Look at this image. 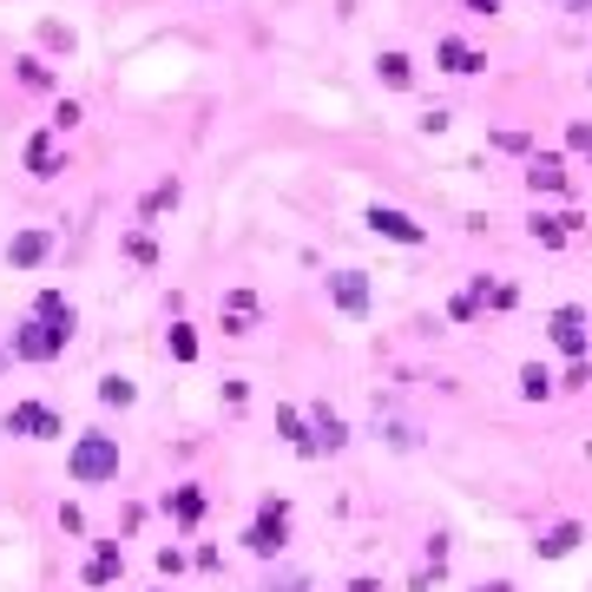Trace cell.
I'll list each match as a JSON object with an SVG mask.
<instances>
[{"label": "cell", "mask_w": 592, "mask_h": 592, "mask_svg": "<svg viewBox=\"0 0 592 592\" xmlns=\"http://www.w3.org/2000/svg\"><path fill=\"white\" fill-rule=\"evenodd\" d=\"M47 250H53V237H47V230H20V237H13V250H7V257H13V264H20V270H27V264H40V257H47Z\"/></svg>", "instance_id": "10"}, {"label": "cell", "mask_w": 592, "mask_h": 592, "mask_svg": "<svg viewBox=\"0 0 592 592\" xmlns=\"http://www.w3.org/2000/svg\"><path fill=\"white\" fill-rule=\"evenodd\" d=\"M284 540H290V507H284V501H264V514H257V526L244 533V546L270 560V553H284Z\"/></svg>", "instance_id": "4"}, {"label": "cell", "mask_w": 592, "mask_h": 592, "mask_svg": "<svg viewBox=\"0 0 592 592\" xmlns=\"http://www.w3.org/2000/svg\"><path fill=\"white\" fill-rule=\"evenodd\" d=\"M573 230H580V218H573V211H566V218H533V237H540V244H566Z\"/></svg>", "instance_id": "16"}, {"label": "cell", "mask_w": 592, "mask_h": 592, "mask_svg": "<svg viewBox=\"0 0 592 592\" xmlns=\"http://www.w3.org/2000/svg\"><path fill=\"white\" fill-rule=\"evenodd\" d=\"M112 573H119V546H112V540H99V553H92V566H86V580H92V586H106Z\"/></svg>", "instance_id": "15"}, {"label": "cell", "mask_w": 592, "mask_h": 592, "mask_svg": "<svg viewBox=\"0 0 592 592\" xmlns=\"http://www.w3.org/2000/svg\"><path fill=\"white\" fill-rule=\"evenodd\" d=\"M171 356H178V363H191V356H198V336H191L185 323H171Z\"/></svg>", "instance_id": "19"}, {"label": "cell", "mask_w": 592, "mask_h": 592, "mask_svg": "<svg viewBox=\"0 0 592 592\" xmlns=\"http://www.w3.org/2000/svg\"><path fill=\"white\" fill-rule=\"evenodd\" d=\"M7 435H20V442H53V435H67V422H60L47 402H13V408H7Z\"/></svg>", "instance_id": "3"}, {"label": "cell", "mask_w": 592, "mask_h": 592, "mask_svg": "<svg viewBox=\"0 0 592 592\" xmlns=\"http://www.w3.org/2000/svg\"><path fill=\"white\" fill-rule=\"evenodd\" d=\"M467 7H474V13H494V7H501V0H467Z\"/></svg>", "instance_id": "23"}, {"label": "cell", "mask_w": 592, "mask_h": 592, "mask_svg": "<svg viewBox=\"0 0 592 592\" xmlns=\"http://www.w3.org/2000/svg\"><path fill=\"white\" fill-rule=\"evenodd\" d=\"M67 474H73L79 487H106V481H119V435H79L73 454H67Z\"/></svg>", "instance_id": "1"}, {"label": "cell", "mask_w": 592, "mask_h": 592, "mask_svg": "<svg viewBox=\"0 0 592 592\" xmlns=\"http://www.w3.org/2000/svg\"><path fill=\"white\" fill-rule=\"evenodd\" d=\"M382 79H388V86H408V60H402V53H382Z\"/></svg>", "instance_id": "20"}, {"label": "cell", "mask_w": 592, "mask_h": 592, "mask_svg": "<svg viewBox=\"0 0 592 592\" xmlns=\"http://www.w3.org/2000/svg\"><path fill=\"white\" fill-rule=\"evenodd\" d=\"M132 395H139V388H132L126 375H106V382H99V402H112V408H126Z\"/></svg>", "instance_id": "18"}, {"label": "cell", "mask_w": 592, "mask_h": 592, "mask_svg": "<svg viewBox=\"0 0 592 592\" xmlns=\"http://www.w3.org/2000/svg\"><path fill=\"white\" fill-rule=\"evenodd\" d=\"M165 507H171V514H178L185 526H191V520H205V494H198V487H178V494H171Z\"/></svg>", "instance_id": "17"}, {"label": "cell", "mask_w": 592, "mask_h": 592, "mask_svg": "<svg viewBox=\"0 0 592 592\" xmlns=\"http://www.w3.org/2000/svg\"><path fill=\"white\" fill-rule=\"evenodd\" d=\"M435 60H442L447 73H481V67H487V60H481V53H474V47H461V40H442V47H435Z\"/></svg>", "instance_id": "9"}, {"label": "cell", "mask_w": 592, "mask_h": 592, "mask_svg": "<svg viewBox=\"0 0 592 592\" xmlns=\"http://www.w3.org/2000/svg\"><path fill=\"white\" fill-rule=\"evenodd\" d=\"M481 592H514V586H481Z\"/></svg>", "instance_id": "25"}, {"label": "cell", "mask_w": 592, "mask_h": 592, "mask_svg": "<svg viewBox=\"0 0 592 592\" xmlns=\"http://www.w3.org/2000/svg\"><path fill=\"white\" fill-rule=\"evenodd\" d=\"M277 428L290 435L296 454H323V447H316V435H303V415H296V408H277Z\"/></svg>", "instance_id": "14"}, {"label": "cell", "mask_w": 592, "mask_h": 592, "mask_svg": "<svg viewBox=\"0 0 592 592\" xmlns=\"http://www.w3.org/2000/svg\"><path fill=\"white\" fill-rule=\"evenodd\" d=\"M553 343L566 356H586V309H553Z\"/></svg>", "instance_id": "6"}, {"label": "cell", "mask_w": 592, "mask_h": 592, "mask_svg": "<svg viewBox=\"0 0 592 592\" xmlns=\"http://www.w3.org/2000/svg\"><path fill=\"white\" fill-rule=\"evenodd\" d=\"M27 165H33V178H53V171H60V151H53L47 132H40V139H27Z\"/></svg>", "instance_id": "12"}, {"label": "cell", "mask_w": 592, "mask_h": 592, "mask_svg": "<svg viewBox=\"0 0 592 592\" xmlns=\"http://www.w3.org/2000/svg\"><path fill=\"white\" fill-rule=\"evenodd\" d=\"M336 309H343V316H369V284H363V270H343V277H336Z\"/></svg>", "instance_id": "8"}, {"label": "cell", "mask_w": 592, "mask_h": 592, "mask_svg": "<svg viewBox=\"0 0 592 592\" xmlns=\"http://www.w3.org/2000/svg\"><path fill=\"white\" fill-rule=\"evenodd\" d=\"M566 7H573V13H580V7H586V0H566Z\"/></svg>", "instance_id": "26"}, {"label": "cell", "mask_w": 592, "mask_h": 592, "mask_svg": "<svg viewBox=\"0 0 592 592\" xmlns=\"http://www.w3.org/2000/svg\"><path fill=\"white\" fill-rule=\"evenodd\" d=\"M33 316H47V323H60V329H73V303L60 290H40L33 296Z\"/></svg>", "instance_id": "11"}, {"label": "cell", "mask_w": 592, "mask_h": 592, "mask_svg": "<svg viewBox=\"0 0 592 592\" xmlns=\"http://www.w3.org/2000/svg\"><path fill=\"white\" fill-rule=\"evenodd\" d=\"M67 336H73V329H60V323H47V316H27V323L13 329V356L53 363V356H67Z\"/></svg>", "instance_id": "2"}, {"label": "cell", "mask_w": 592, "mask_h": 592, "mask_svg": "<svg viewBox=\"0 0 592 592\" xmlns=\"http://www.w3.org/2000/svg\"><path fill=\"white\" fill-rule=\"evenodd\" d=\"M369 230H375V237H395V244H422V237H428L408 211H388V205H375V211H369Z\"/></svg>", "instance_id": "5"}, {"label": "cell", "mask_w": 592, "mask_h": 592, "mask_svg": "<svg viewBox=\"0 0 592 592\" xmlns=\"http://www.w3.org/2000/svg\"><path fill=\"white\" fill-rule=\"evenodd\" d=\"M165 205H178V185H158V191L146 198V211H165Z\"/></svg>", "instance_id": "22"}, {"label": "cell", "mask_w": 592, "mask_h": 592, "mask_svg": "<svg viewBox=\"0 0 592 592\" xmlns=\"http://www.w3.org/2000/svg\"><path fill=\"white\" fill-rule=\"evenodd\" d=\"M264 592H303V586H296V580H290V586H264Z\"/></svg>", "instance_id": "24"}, {"label": "cell", "mask_w": 592, "mask_h": 592, "mask_svg": "<svg viewBox=\"0 0 592 592\" xmlns=\"http://www.w3.org/2000/svg\"><path fill=\"white\" fill-rule=\"evenodd\" d=\"M526 178H533V191H566V165L560 158H533Z\"/></svg>", "instance_id": "13"}, {"label": "cell", "mask_w": 592, "mask_h": 592, "mask_svg": "<svg viewBox=\"0 0 592 592\" xmlns=\"http://www.w3.org/2000/svg\"><path fill=\"white\" fill-rule=\"evenodd\" d=\"M520 388H526V395H533V402H540V395H546V388H553V382H546V369H526V375H520Z\"/></svg>", "instance_id": "21"}, {"label": "cell", "mask_w": 592, "mask_h": 592, "mask_svg": "<svg viewBox=\"0 0 592 592\" xmlns=\"http://www.w3.org/2000/svg\"><path fill=\"white\" fill-rule=\"evenodd\" d=\"M580 540H586V526H580V520H560V526H553V533H540L533 546H540V560H566Z\"/></svg>", "instance_id": "7"}]
</instances>
